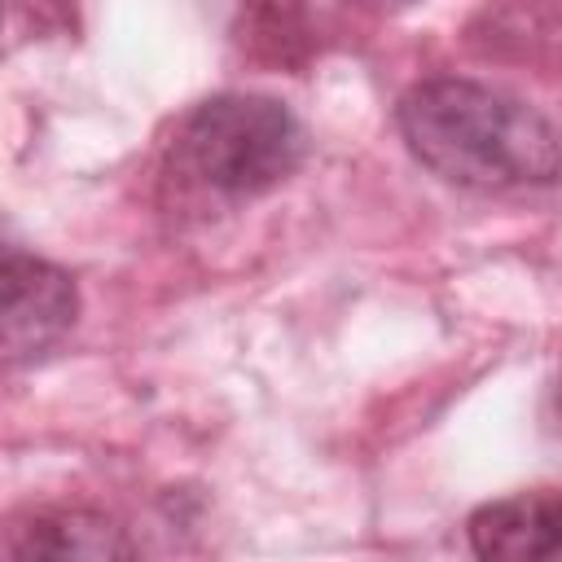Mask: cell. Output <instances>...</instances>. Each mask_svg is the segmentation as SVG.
Returning a JSON list of instances; mask_svg holds the SVG:
<instances>
[{
    "instance_id": "cell-1",
    "label": "cell",
    "mask_w": 562,
    "mask_h": 562,
    "mask_svg": "<svg viewBox=\"0 0 562 562\" xmlns=\"http://www.w3.org/2000/svg\"><path fill=\"white\" fill-rule=\"evenodd\" d=\"M395 123L413 158L461 189H540L562 176L558 127L527 101L474 79L413 83L395 105Z\"/></svg>"
},
{
    "instance_id": "cell-6",
    "label": "cell",
    "mask_w": 562,
    "mask_h": 562,
    "mask_svg": "<svg viewBox=\"0 0 562 562\" xmlns=\"http://www.w3.org/2000/svg\"><path fill=\"white\" fill-rule=\"evenodd\" d=\"M246 35L250 44L285 57L303 40V0H246Z\"/></svg>"
},
{
    "instance_id": "cell-8",
    "label": "cell",
    "mask_w": 562,
    "mask_h": 562,
    "mask_svg": "<svg viewBox=\"0 0 562 562\" xmlns=\"http://www.w3.org/2000/svg\"><path fill=\"white\" fill-rule=\"evenodd\" d=\"M553 430L562 435V382L553 386Z\"/></svg>"
},
{
    "instance_id": "cell-5",
    "label": "cell",
    "mask_w": 562,
    "mask_h": 562,
    "mask_svg": "<svg viewBox=\"0 0 562 562\" xmlns=\"http://www.w3.org/2000/svg\"><path fill=\"white\" fill-rule=\"evenodd\" d=\"M13 558H127L132 544L101 514H35L26 527H13Z\"/></svg>"
},
{
    "instance_id": "cell-7",
    "label": "cell",
    "mask_w": 562,
    "mask_h": 562,
    "mask_svg": "<svg viewBox=\"0 0 562 562\" xmlns=\"http://www.w3.org/2000/svg\"><path fill=\"white\" fill-rule=\"evenodd\" d=\"M13 18H26L31 31H66L75 22V0H9Z\"/></svg>"
},
{
    "instance_id": "cell-3",
    "label": "cell",
    "mask_w": 562,
    "mask_h": 562,
    "mask_svg": "<svg viewBox=\"0 0 562 562\" xmlns=\"http://www.w3.org/2000/svg\"><path fill=\"white\" fill-rule=\"evenodd\" d=\"M0 316H4V360L22 364L44 356L79 316V294L75 281L35 255L4 250V272H0Z\"/></svg>"
},
{
    "instance_id": "cell-4",
    "label": "cell",
    "mask_w": 562,
    "mask_h": 562,
    "mask_svg": "<svg viewBox=\"0 0 562 562\" xmlns=\"http://www.w3.org/2000/svg\"><path fill=\"white\" fill-rule=\"evenodd\" d=\"M470 549L492 562H544L562 558V492H518L487 501L465 522Z\"/></svg>"
},
{
    "instance_id": "cell-2",
    "label": "cell",
    "mask_w": 562,
    "mask_h": 562,
    "mask_svg": "<svg viewBox=\"0 0 562 562\" xmlns=\"http://www.w3.org/2000/svg\"><path fill=\"white\" fill-rule=\"evenodd\" d=\"M307 154L303 123L272 97L224 92L202 101L171 140V171L215 198L241 202L277 189Z\"/></svg>"
}]
</instances>
